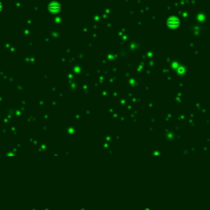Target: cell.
<instances>
[{"label":"cell","instance_id":"cell-1","mask_svg":"<svg viewBox=\"0 0 210 210\" xmlns=\"http://www.w3.org/2000/svg\"><path fill=\"white\" fill-rule=\"evenodd\" d=\"M1 8H2V4L0 3V10H1Z\"/></svg>","mask_w":210,"mask_h":210}]
</instances>
